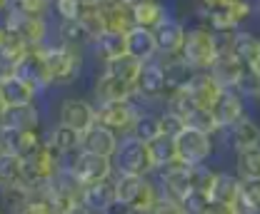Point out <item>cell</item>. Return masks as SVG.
Segmentation results:
<instances>
[{
  "mask_svg": "<svg viewBox=\"0 0 260 214\" xmlns=\"http://www.w3.org/2000/svg\"><path fill=\"white\" fill-rule=\"evenodd\" d=\"M15 67H18V65H13L10 60H5V58L0 55V85H3L5 80L15 77Z\"/></svg>",
  "mask_w": 260,
  "mask_h": 214,
  "instance_id": "obj_48",
  "label": "cell"
},
{
  "mask_svg": "<svg viewBox=\"0 0 260 214\" xmlns=\"http://www.w3.org/2000/svg\"><path fill=\"white\" fill-rule=\"evenodd\" d=\"M100 15H103L105 30L110 32H125L128 35L135 28L133 3H128V0H100Z\"/></svg>",
  "mask_w": 260,
  "mask_h": 214,
  "instance_id": "obj_16",
  "label": "cell"
},
{
  "mask_svg": "<svg viewBox=\"0 0 260 214\" xmlns=\"http://www.w3.org/2000/svg\"><path fill=\"white\" fill-rule=\"evenodd\" d=\"M165 18H168V8L160 5V3H155V0H138V3H133V23H135V28L155 30Z\"/></svg>",
  "mask_w": 260,
  "mask_h": 214,
  "instance_id": "obj_30",
  "label": "cell"
},
{
  "mask_svg": "<svg viewBox=\"0 0 260 214\" xmlns=\"http://www.w3.org/2000/svg\"><path fill=\"white\" fill-rule=\"evenodd\" d=\"M55 13H58L60 23H73V20H80V13H83V0H58V3H55Z\"/></svg>",
  "mask_w": 260,
  "mask_h": 214,
  "instance_id": "obj_45",
  "label": "cell"
},
{
  "mask_svg": "<svg viewBox=\"0 0 260 214\" xmlns=\"http://www.w3.org/2000/svg\"><path fill=\"white\" fill-rule=\"evenodd\" d=\"M235 175L240 182H255L260 180V147L250 152H240L235 159Z\"/></svg>",
  "mask_w": 260,
  "mask_h": 214,
  "instance_id": "obj_37",
  "label": "cell"
},
{
  "mask_svg": "<svg viewBox=\"0 0 260 214\" xmlns=\"http://www.w3.org/2000/svg\"><path fill=\"white\" fill-rule=\"evenodd\" d=\"M245 72H248V70L235 60L230 53L218 55V60L213 62V67L208 70V75L220 85V90H238V85L243 82Z\"/></svg>",
  "mask_w": 260,
  "mask_h": 214,
  "instance_id": "obj_21",
  "label": "cell"
},
{
  "mask_svg": "<svg viewBox=\"0 0 260 214\" xmlns=\"http://www.w3.org/2000/svg\"><path fill=\"white\" fill-rule=\"evenodd\" d=\"M190 169L188 164L183 162H175L165 169H158L160 175V187H162V197H170V199H183L188 192H190Z\"/></svg>",
  "mask_w": 260,
  "mask_h": 214,
  "instance_id": "obj_18",
  "label": "cell"
},
{
  "mask_svg": "<svg viewBox=\"0 0 260 214\" xmlns=\"http://www.w3.org/2000/svg\"><path fill=\"white\" fill-rule=\"evenodd\" d=\"M15 77H20L23 82H28L35 90H45V88L53 85V82H50V75H48L45 58H43V48H40V50H30L23 60L18 62Z\"/></svg>",
  "mask_w": 260,
  "mask_h": 214,
  "instance_id": "obj_15",
  "label": "cell"
},
{
  "mask_svg": "<svg viewBox=\"0 0 260 214\" xmlns=\"http://www.w3.org/2000/svg\"><path fill=\"white\" fill-rule=\"evenodd\" d=\"M0 140H3V147L8 154H15L20 159H28L38 152L45 142L40 140L38 130L32 132H20V130H0Z\"/></svg>",
  "mask_w": 260,
  "mask_h": 214,
  "instance_id": "obj_19",
  "label": "cell"
},
{
  "mask_svg": "<svg viewBox=\"0 0 260 214\" xmlns=\"http://www.w3.org/2000/svg\"><path fill=\"white\" fill-rule=\"evenodd\" d=\"M150 214H183V207L178 199H170V197H162L155 202V207L150 209Z\"/></svg>",
  "mask_w": 260,
  "mask_h": 214,
  "instance_id": "obj_46",
  "label": "cell"
},
{
  "mask_svg": "<svg viewBox=\"0 0 260 214\" xmlns=\"http://www.w3.org/2000/svg\"><path fill=\"white\" fill-rule=\"evenodd\" d=\"M183 127L195 130V132H203V135H210V137H215V135L220 132L218 124H215V120H213V112L205 110V107H195L193 112L183 120Z\"/></svg>",
  "mask_w": 260,
  "mask_h": 214,
  "instance_id": "obj_39",
  "label": "cell"
},
{
  "mask_svg": "<svg viewBox=\"0 0 260 214\" xmlns=\"http://www.w3.org/2000/svg\"><path fill=\"white\" fill-rule=\"evenodd\" d=\"M70 177L80 187H88V184L95 182H105L113 177V159H105V157H98L90 152H80L73 157L70 167H68Z\"/></svg>",
  "mask_w": 260,
  "mask_h": 214,
  "instance_id": "obj_9",
  "label": "cell"
},
{
  "mask_svg": "<svg viewBox=\"0 0 260 214\" xmlns=\"http://www.w3.org/2000/svg\"><path fill=\"white\" fill-rule=\"evenodd\" d=\"M45 145L50 147V152L63 162L65 157H70V154L75 157V154L80 152V147H83V135H78V132L63 127V124H58V127L50 132V137H48Z\"/></svg>",
  "mask_w": 260,
  "mask_h": 214,
  "instance_id": "obj_28",
  "label": "cell"
},
{
  "mask_svg": "<svg viewBox=\"0 0 260 214\" xmlns=\"http://www.w3.org/2000/svg\"><path fill=\"white\" fill-rule=\"evenodd\" d=\"M58 37H60V45H68V48H80L85 42H93L88 30L83 28L80 20H73V23H60L58 28Z\"/></svg>",
  "mask_w": 260,
  "mask_h": 214,
  "instance_id": "obj_40",
  "label": "cell"
},
{
  "mask_svg": "<svg viewBox=\"0 0 260 214\" xmlns=\"http://www.w3.org/2000/svg\"><path fill=\"white\" fill-rule=\"evenodd\" d=\"M160 135H162L160 115H153V112H140L135 124H133V130H130V137L138 140V142H143V145H150Z\"/></svg>",
  "mask_w": 260,
  "mask_h": 214,
  "instance_id": "obj_33",
  "label": "cell"
},
{
  "mask_svg": "<svg viewBox=\"0 0 260 214\" xmlns=\"http://www.w3.org/2000/svg\"><path fill=\"white\" fill-rule=\"evenodd\" d=\"M105 214H135V212L130 209L125 202H118V199H115V202H113V204L105 209Z\"/></svg>",
  "mask_w": 260,
  "mask_h": 214,
  "instance_id": "obj_50",
  "label": "cell"
},
{
  "mask_svg": "<svg viewBox=\"0 0 260 214\" xmlns=\"http://www.w3.org/2000/svg\"><path fill=\"white\" fill-rule=\"evenodd\" d=\"M175 150H178V162H183L188 167H198V164H205L213 157L215 140L210 135L183 127V132L175 137Z\"/></svg>",
  "mask_w": 260,
  "mask_h": 214,
  "instance_id": "obj_8",
  "label": "cell"
},
{
  "mask_svg": "<svg viewBox=\"0 0 260 214\" xmlns=\"http://www.w3.org/2000/svg\"><path fill=\"white\" fill-rule=\"evenodd\" d=\"M230 55L240 62L248 72H260V58H258V35L248 30L233 32L230 42Z\"/></svg>",
  "mask_w": 260,
  "mask_h": 214,
  "instance_id": "obj_20",
  "label": "cell"
},
{
  "mask_svg": "<svg viewBox=\"0 0 260 214\" xmlns=\"http://www.w3.org/2000/svg\"><path fill=\"white\" fill-rule=\"evenodd\" d=\"M180 207H183V214H210V197L203 194V192L190 189L180 199Z\"/></svg>",
  "mask_w": 260,
  "mask_h": 214,
  "instance_id": "obj_43",
  "label": "cell"
},
{
  "mask_svg": "<svg viewBox=\"0 0 260 214\" xmlns=\"http://www.w3.org/2000/svg\"><path fill=\"white\" fill-rule=\"evenodd\" d=\"M40 124V112L35 105L25 107H5L0 115V130H20V132H32Z\"/></svg>",
  "mask_w": 260,
  "mask_h": 214,
  "instance_id": "obj_25",
  "label": "cell"
},
{
  "mask_svg": "<svg viewBox=\"0 0 260 214\" xmlns=\"http://www.w3.org/2000/svg\"><path fill=\"white\" fill-rule=\"evenodd\" d=\"M3 37H5V28L0 25V42H3Z\"/></svg>",
  "mask_w": 260,
  "mask_h": 214,
  "instance_id": "obj_53",
  "label": "cell"
},
{
  "mask_svg": "<svg viewBox=\"0 0 260 214\" xmlns=\"http://www.w3.org/2000/svg\"><path fill=\"white\" fill-rule=\"evenodd\" d=\"M258 58H260V37H258Z\"/></svg>",
  "mask_w": 260,
  "mask_h": 214,
  "instance_id": "obj_56",
  "label": "cell"
},
{
  "mask_svg": "<svg viewBox=\"0 0 260 214\" xmlns=\"http://www.w3.org/2000/svg\"><path fill=\"white\" fill-rule=\"evenodd\" d=\"M115 197L135 214H150L160 199V189L150 177H115Z\"/></svg>",
  "mask_w": 260,
  "mask_h": 214,
  "instance_id": "obj_4",
  "label": "cell"
},
{
  "mask_svg": "<svg viewBox=\"0 0 260 214\" xmlns=\"http://www.w3.org/2000/svg\"><path fill=\"white\" fill-rule=\"evenodd\" d=\"M93 97L98 105H110V102H130L135 97V88H130L125 82L110 77V75H100L93 88Z\"/></svg>",
  "mask_w": 260,
  "mask_h": 214,
  "instance_id": "obj_23",
  "label": "cell"
},
{
  "mask_svg": "<svg viewBox=\"0 0 260 214\" xmlns=\"http://www.w3.org/2000/svg\"><path fill=\"white\" fill-rule=\"evenodd\" d=\"M148 150H150V159H153V164H155V172L178 162L175 137H170V135H160L158 140H153V142L148 145Z\"/></svg>",
  "mask_w": 260,
  "mask_h": 214,
  "instance_id": "obj_34",
  "label": "cell"
},
{
  "mask_svg": "<svg viewBox=\"0 0 260 214\" xmlns=\"http://www.w3.org/2000/svg\"><path fill=\"white\" fill-rule=\"evenodd\" d=\"M118 145H120V135H115L113 130L103 127V124H93L85 135H83V152L98 154V157H105V159H113V154L118 152Z\"/></svg>",
  "mask_w": 260,
  "mask_h": 214,
  "instance_id": "obj_17",
  "label": "cell"
},
{
  "mask_svg": "<svg viewBox=\"0 0 260 214\" xmlns=\"http://www.w3.org/2000/svg\"><path fill=\"white\" fill-rule=\"evenodd\" d=\"M215 169H210L208 164H198L190 169V189L195 192H203V194H208L210 192V187L215 182Z\"/></svg>",
  "mask_w": 260,
  "mask_h": 214,
  "instance_id": "obj_44",
  "label": "cell"
},
{
  "mask_svg": "<svg viewBox=\"0 0 260 214\" xmlns=\"http://www.w3.org/2000/svg\"><path fill=\"white\" fill-rule=\"evenodd\" d=\"M230 132V140H233V150L240 154V152H250V150H258L260 147V124L245 115L240 122L235 124Z\"/></svg>",
  "mask_w": 260,
  "mask_h": 214,
  "instance_id": "obj_29",
  "label": "cell"
},
{
  "mask_svg": "<svg viewBox=\"0 0 260 214\" xmlns=\"http://www.w3.org/2000/svg\"><path fill=\"white\" fill-rule=\"evenodd\" d=\"M0 95H3L5 107H25V105H35L38 90L23 82L20 77H10L0 85Z\"/></svg>",
  "mask_w": 260,
  "mask_h": 214,
  "instance_id": "obj_31",
  "label": "cell"
},
{
  "mask_svg": "<svg viewBox=\"0 0 260 214\" xmlns=\"http://www.w3.org/2000/svg\"><path fill=\"white\" fill-rule=\"evenodd\" d=\"M43 58L48 65V75L53 85H70L80 77L83 70V55L78 48H68V45H50L43 48Z\"/></svg>",
  "mask_w": 260,
  "mask_h": 214,
  "instance_id": "obj_5",
  "label": "cell"
},
{
  "mask_svg": "<svg viewBox=\"0 0 260 214\" xmlns=\"http://www.w3.org/2000/svg\"><path fill=\"white\" fill-rule=\"evenodd\" d=\"M238 209L240 212H258L260 209V180H255V182H243Z\"/></svg>",
  "mask_w": 260,
  "mask_h": 214,
  "instance_id": "obj_42",
  "label": "cell"
},
{
  "mask_svg": "<svg viewBox=\"0 0 260 214\" xmlns=\"http://www.w3.org/2000/svg\"><path fill=\"white\" fill-rule=\"evenodd\" d=\"M240 187H243V182L238 180L235 172H218L208 197H210L213 204H238L240 202Z\"/></svg>",
  "mask_w": 260,
  "mask_h": 214,
  "instance_id": "obj_27",
  "label": "cell"
},
{
  "mask_svg": "<svg viewBox=\"0 0 260 214\" xmlns=\"http://www.w3.org/2000/svg\"><path fill=\"white\" fill-rule=\"evenodd\" d=\"M240 214H255V212H240Z\"/></svg>",
  "mask_w": 260,
  "mask_h": 214,
  "instance_id": "obj_57",
  "label": "cell"
},
{
  "mask_svg": "<svg viewBox=\"0 0 260 214\" xmlns=\"http://www.w3.org/2000/svg\"><path fill=\"white\" fill-rule=\"evenodd\" d=\"M255 214H260V209H258V212H255Z\"/></svg>",
  "mask_w": 260,
  "mask_h": 214,
  "instance_id": "obj_58",
  "label": "cell"
},
{
  "mask_svg": "<svg viewBox=\"0 0 260 214\" xmlns=\"http://www.w3.org/2000/svg\"><path fill=\"white\" fill-rule=\"evenodd\" d=\"M5 152V147H3V140H0V154Z\"/></svg>",
  "mask_w": 260,
  "mask_h": 214,
  "instance_id": "obj_55",
  "label": "cell"
},
{
  "mask_svg": "<svg viewBox=\"0 0 260 214\" xmlns=\"http://www.w3.org/2000/svg\"><path fill=\"white\" fill-rule=\"evenodd\" d=\"M65 214H90V212H88V209H85V207L78 202V204H73V207H70V209H68Z\"/></svg>",
  "mask_w": 260,
  "mask_h": 214,
  "instance_id": "obj_51",
  "label": "cell"
},
{
  "mask_svg": "<svg viewBox=\"0 0 260 214\" xmlns=\"http://www.w3.org/2000/svg\"><path fill=\"white\" fill-rule=\"evenodd\" d=\"M93 48H95V55L100 58L103 62H113L118 60V58H123V55H128V42H125V32H110L105 30L100 37H98L95 42H93Z\"/></svg>",
  "mask_w": 260,
  "mask_h": 214,
  "instance_id": "obj_32",
  "label": "cell"
},
{
  "mask_svg": "<svg viewBox=\"0 0 260 214\" xmlns=\"http://www.w3.org/2000/svg\"><path fill=\"white\" fill-rule=\"evenodd\" d=\"M193 110H195V102L190 100V95H188L185 88H180V90H170L168 95H165V112L175 115L178 120H185Z\"/></svg>",
  "mask_w": 260,
  "mask_h": 214,
  "instance_id": "obj_38",
  "label": "cell"
},
{
  "mask_svg": "<svg viewBox=\"0 0 260 214\" xmlns=\"http://www.w3.org/2000/svg\"><path fill=\"white\" fill-rule=\"evenodd\" d=\"M140 62L133 60L130 55H123V58H118V60L113 62H105V75H110V77H115V80H120V82H125L130 88H135V80H138V75H140Z\"/></svg>",
  "mask_w": 260,
  "mask_h": 214,
  "instance_id": "obj_35",
  "label": "cell"
},
{
  "mask_svg": "<svg viewBox=\"0 0 260 214\" xmlns=\"http://www.w3.org/2000/svg\"><path fill=\"white\" fill-rule=\"evenodd\" d=\"M125 42H128V55L133 60H138L140 65L153 62L155 55H158V48H155V40H153V30L133 28L125 35Z\"/></svg>",
  "mask_w": 260,
  "mask_h": 214,
  "instance_id": "obj_26",
  "label": "cell"
},
{
  "mask_svg": "<svg viewBox=\"0 0 260 214\" xmlns=\"http://www.w3.org/2000/svg\"><path fill=\"white\" fill-rule=\"evenodd\" d=\"M168 95V77L162 62L153 60L140 67V75L135 80V97L143 100H160Z\"/></svg>",
  "mask_w": 260,
  "mask_h": 214,
  "instance_id": "obj_13",
  "label": "cell"
},
{
  "mask_svg": "<svg viewBox=\"0 0 260 214\" xmlns=\"http://www.w3.org/2000/svg\"><path fill=\"white\" fill-rule=\"evenodd\" d=\"M113 172H118V177H150L155 172V164L150 159L148 145L123 137L118 145V152L113 154Z\"/></svg>",
  "mask_w": 260,
  "mask_h": 214,
  "instance_id": "obj_3",
  "label": "cell"
},
{
  "mask_svg": "<svg viewBox=\"0 0 260 214\" xmlns=\"http://www.w3.org/2000/svg\"><path fill=\"white\" fill-rule=\"evenodd\" d=\"M243 100H245V97H243L240 92H235V90H223L220 92V97H218L215 105L210 107L213 120H215V124H218L220 132L233 130L235 124L245 117V102H243Z\"/></svg>",
  "mask_w": 260,
  "mask_h": 214,
  "instance_id": "obj_12",
  "label": "cell"
},
{
  "mask_svg": "<svg viewBox=\"0 0 260 214\" xmlns=\"http://www.w3.org/2000/svg\"><path fill=\"white\" fill-rule=\"evenodd\" d=\"M3 28H5V32L20 37L30 50L45 48L43 40H45L48 25H45V18H40V15H28V13H18V10L5 8V25Z\"/></svg>",
  "mask_w": 260,
  "mask_h": 214,
  "instance_id": "obj_7",
  "label": "cell"
},
{
  "mask_svg": "<svg viewBox=\"0 0 260 214\" xmlns=\"http://www.w3.org/2000/svg\"><path fill=\"white\" fill-rule=\"evenodd\" d=\"M210 214H240L238 204H213L210 202Z\"/></svg>",
  "mask_w": 260,
  "mask_h": 214,
  "instance_id": "obj_49",
  "label": "cell"
},
{
  "mask_svg": "<svg viewBox=\"0 0 260 214\" xmlns=\"http://www.w3.org/2000/svg\"><path fill=\"white\" fill-rule=\"evenodd\" d=\"M115 180H105V182H95V184H88L83 187V197H80V204L93 214H105V209L115 202Z\"/></svg>",
  "mask_w": 260,
  "mask_h": 214,
  "instance_id": "obj_22",
  "label": "cell"
},
{
  "mask_svg": "<svg viewBox=\"0 0 260 214\" xmlns=\"http://www.w3.org/2000/svg\"><path fill=\"white\" fill-rule=\"evenodd\" d=\"M28 53H30V48H28L20 37L5 32V37H3V42H0V55H3L5 60H10L13 65H18Z\"/></svg>",
  "mask_w": 260,
  "mask_h": 214,
  "instance_id": "obj_41",
  "label": "cell"
},
{
  "mask_svg": "<svg viewBox=\"0 0 260 214\" xmlns=\"http://www.w3.org/2000/svg\"><path fill=\"white\" fill-rule=\"evenodd\" d=\"M140 115V107L135 105V100L130 102H110V105H95V117L98 124L113 130L115 135L120 132H128L133 130V124Z\"/></svg>",
  "mask_w": 260,
  "mask_h": 214,
  "instance_id": "obj_10",
  "label": "cell"
},
{
  "mask_svg": "<svg viewBox=\"0 0 260 214\" xmlns=\"http://www.w3.org/2000/svg\"><path fill=\"white\" fill-rule=\"evenodd\" d=\"M0 214H3V212H0Z\"/></svg>",
  "mask_w": 260,
  "mask_h": 214,
  "instance_id": "obj_59",
  "label": "cell"
},
{
  "mask_svg": "<svg viewBox=\"0 0 260 214\" xmlns=\"http://www.w3.org/2000/svg\"><path fill=\"white\" fill-rule=\"evenodd\" d=\"M60 124L78 132V135H85L93 124H98L95 117V105H90L88 100H80V97H68L60 105Z\"/></svg>",
  "mask_w": 260,
  "mask_h": 214,
  "instance_id": "obj_11",
  "label": "cell"
},
{
  "mask_svg": "<svg viewBox=\"0 0 260 214\" xmlns=\"http://www.w3.org/2000/svg\"><path fill=\"white\" fill-rule=\"evenodd\" d=\"M185 32H188V28H185L180 20L165 18L160 25L153 30V40H155L158 55L178 58V55H180V48H183V40H185Z\"/></svg>",
  "mask_w": 260,
  "mask_h": 214,
  "instance_id": "obj_14",
  "label": "cell"
},
{
  "mask_svg": "<svg viewBox=\"0 0 260 214\" xmlns=\"http://www.w3.org/2000/svg\"><path fill=\"white\" fill-rule=\"evenodd\" d=\"M185 90L190 95V100L195 102V107H205V110H210L215 105V100L220 97V92H223L220 85L208 72H195Z\"/></svg>",
  "mask_w": 260,
  "mask_h": 214,
  "instance_id": "obj_24",
  "label": "cell"
},
{
  "mask_svg": "<svg viewBox=\"0 0 260 214\" xmlns=\"http://www.w3.org/2000/svg\"><path fill=\"white\" fill-rule=\"evenodd\" d=\"M20 182H23V159L3 152L0 154V184L5 189H13V187H20Z\"/></svg>",
  "mask_w": 260,
  "mask_h": 214,
  "instance_id": "obj_36",
  "label": "cell"
},
{
  "mask_svg": "<svg viewBox=\"0 0 260 214\" xmlns=\"http://www.w3.org/2000/svg\"><path fill=\"white\" fill-rule=\"evenodd\" d=\"M198 15L213 32H238V28L253 15V8L240 0H208L198 5Z\"/></svg>",
  "mask_w": 260,
  "mask_h": 214,
  "instance_id": "obj_1",
  "label": "cell"
},
{
  "mask_svg": "<svg viewBox=\"0 0 260 214\" xmlns=\"http://www.w3.org/2000/svg\"><path fill=\"white\" fill-rule=\"evenodd\" d=\"M160 124H162V135L178 137V135L183 132V120H178V117L170 115V112H160Z\"/></svg>",
  "mask_w": 260,
  "mask_h": 214,
  "instance_id": "obj_47",
  "label": "cell"
},
{
  "mask_svg": "<svg viewBox=\"0 0 260 214\" xmlns=\"http://www.w3.org/2000/svg\"><path fill=\"white\" fill-rule=\"evenodd\" d=\"M3 110H5V102H3V95H0V115H3Z\"/></svg>",
  "mask_w": 260,
  "mask_h": 214,
  "instance_id": "obj_52",
  "label": "cell"
},
{
  "mask_svg": "<svg viewBox=\"0 0 260 214\" xmlns=\"http://www.w3.org/2000/svg\"><path fill=\"white\" fill-rule=\"evenodd\" d=\"M258 100H260V72H258Z\"/></svg>",
  "mask_w": 260,
  "mask_h": 214,
  "instance_id": "obj_54",
  "label": "cell"
},
{
  "mask_svg": "<svg viewBox=\"0 0 260 214\" xmlns=\"http://www.w3.org/2000/svg\"><path fill=\"white\" fill-rule=\"evenodd\" d=\"M58 175H60V159L50 152L48 145H43L32 157L23 159V182H20V187L28 189V192H35V189L48 187Z\"/></svg>",
  "mask_w": 260,
  "mask_h": 214,
  "instance_id": "obj_6",
  "label": "cell"
},
{
  "mask_svg": "<svg viewBox=\"0 0 260 214\" xmlns=\"http://www.w3.org/2000/svg\"><path fill=\"white\" fill-rule=\"evenodd\" d=\"M178 60L185 62L193 72H208L213 67V62L218 60V42H215V32L208 30L205 25L190 28L185 32L183 48Z\"/></svg>",
  "mask_w": 260,
  "mask_h": 214,
  "instance_id": "obj_2",
  "label": "cell"
}]
</instances>
